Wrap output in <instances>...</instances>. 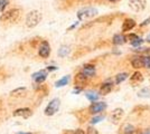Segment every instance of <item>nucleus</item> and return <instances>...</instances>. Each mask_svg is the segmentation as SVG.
Segmentation results:
<instances>
[{
	"mask_svg": "<svg viewBox=\"0 0 150 134\" xmlns=\"http://www.w3.org/2000/svg\"><path fill=\"white\" fill-rule=\"evenodd\" d=\"M26 93H27V89L25 87H19V88H16L11 91V93H10V96L11 97H24L26 95Z\"/></svg>",
	"mask_w": 150,
	"mask_h": 134,
	"instance_id": "nucleus-16",
	"label": "nucleus"
},
{
	"mask_svg": "<svg viewBox=\"0 0 150 134\" xmlns=\"http://www.w3.org/2000/svg\"><path fill=\"white\" fill-rule=\"evenodd\" d=\"M146 6H147V1L146 0H129V7L134 13L144 11Z\"/></svg>",
	"mask_w": 150,
	"mask_h": 134,
	"instance_id": "nucleus-5",
	"label": "nucleus"
},
{
	"mask_svg": "<svg viewBox=\"0 0 150 134\" xmlns=\"http://www.w3.org/2000/svg\"><path fill=\"white\" fill-rule=\"evenodd\" d=\"M112 41L114 45H123L127 41V39L122 34H117V35H114Z\"/></svg>",
	"mask_w": 150,
	"mask_h": 134,
	"instance_id": "nucleus-19",
	"label": "nucleus"
},
{
	"mask_svg": "<svg viewBox=\"0 0 150 134\" xmlns=\"http://www.w3.org/2000/svg\"><path fill=\"white\" fill-rule=\"evenodd\" d=\"M122 131L125 134H132L136 131V128L132 125V124H125L122 126Z\"/></svg>",
	"mask_w": 150,
	"mask_h": 134,
	"instance_id": "nucleus-23",
	"label": "nucleus"
},
{
	"mask_svg": "<svg viewBox=\"0 0 150 134\" xmlns=\"http://www.w3.org/2000/svg\"><path fill=\"white\" fill-rule=\"evenodd\" d=\"M59 106H61V101H59V98H54V100H52V101L48 103V105L46 106V109H45V111H44L45 115H47V116H53V115L58 111Z\"/></svg>",
	"mask_w": 150,
	"mask_h": 134,
	"instance_id": "nucleus-4",
	"label": "nucleus"
},
{
	"mask_svg": "<svg viewBox=\"0 0 150 134\" xmlns=\"http://www.w3.org/2000/svg\"><path fill=\"white\" fill-rule=\"evenodd\" d=\"M149 24H150V17L148 18V19L144 20V21H142V22L140 24V26H141V27H144V26H147V25H149Z\"/></svg>",
	"mask_w": 150,
	"mask_h": 134,
	"instance_id": "nucleus-30",
	"label": "nucleus"
},
{
	"mask_svg": "<svg viewBox=\"0 0 150 134\" xmlns=\"http://www.w3.org/2000/svg\"><path fill=\"white\" fill-rule=\"evenodd\" d=\"M142 62H144V67L146 68H150V56H142Z\"/></svg>",
	"mask_w": 150,
	"mask_h": 134,
	"instance_id": "nucleus-27",
	"label": "nucleus"
},
{
	"mask_svg": "<svg viewBox=\"0 0 150 134\" xmlns=\"http://www.w3.org/2000/svg\"><path fill=\"white\" fill-rule=\"evenodd\" d=\"M109 1H111V2H118L120 0H109Z\"/></svg>",
	"mask_w": 150,
	"mask_h": 134,
	"instance_id": "nucleus-36",
	"label": "nucleus"
},
{
	"mask_svg": "<svg viewBox=\"0 0 150 134\" xmlns=\"http://www.w3.org/2000/svg\"><path fill=\"white\" fill-rule=\"evenodd\" d=\"M81 73L85 77H92L95 75V67H94L93 65H84L81 70Z\"/></svg>",
	"mask_w": 150,
	"mask_h": 134,
	"instance_id": "nucleus-11",
	"label": "nucleus"
},
{
	"mask_svg": "<svg viewBox=\"0 0 150 134\" xmlns=\"http://www.w3.org/2000/svg\"><path fill=\"white\" fill-rule=\"evenodd\" d=\"M86 133H88V134H99V133H98V131H96L94 128H92V126H88Z\"/></svg>",
	"mask_w": 150,
	"mask_h": 134,
	"instance_id": "nucleus-29",
	"label": "nucleus"
},
{
	"mask_svg": "<svg viewBox=\"0 0 150 134\" xmlns=\"http://www.w3.org/2000/svg\"><path fill=\"white\" fill-rule=\"evenodd\" d=\"M85 96H86V98H88V101H91V102L98 101L99 97H100V95H99L96 92H94V91H88V92H86V93H85Z\"/></svg>",
	"mask_w": 150,
	"mask_h": 134,
	"instance_id": "nucleus-20",
	"label": "nucleus"
},
{
	"mask_svg": "<svg viewBox=\"0 0 150 134\" xmlns=\"http://www.w3.org/2000/svg\"><path fill=\"white\" fill-rule=\"evenodd\" d=\"M112 89H113V83L111 82V81H106V82H104V83L101 85L100 94H102V95H106V94H109Z\"/></svg>",
	"mask_w": 150,
	"mask_h": 134,
	"instance_id": "nucleus-12",
	"label": "nucleus"
},
{
	"mask_svg": "<svg viewBox=\"0 0 150 134\" xmlns=\"http://www.w3.org/2000/svg\"><path fill=\"white\" fill-rule=\"evenodd\" d=\"M144 81V76L140 72H136L131 77H130V82L132 84H139Z\"/></svg>",
	"mask_w": 150,
	"mask_h": 134,
	"instance_id": "nucleus-18",
	"label": "nucleus"
},
{
	"mask_svg": "<svg viewBox=\"0 0 150 134\" xmlns=\"http://www.w3.org/2000/svg\"><path fill=\"white\" fill-rule=\"evenodd\" d=\"M138 96H140V97H149L150 96V87L142 88L139 93H138Z\"/></svg>",
	"mask_w": 150,
	"mask_h": 134,
	"instance_id": "nucleus-25",
	"label": "nucleus"
},
{
	"mask_svg": "<svg viewBox=\"0 0 150 134\" xmlns=\"http://www.w3.org/2000/svg\"><path fill=\"white\" fill-rule=\"evenodd\" d=\"M17 134H33V133H30V132H18Z\"/></svg>",
	"mask_w": 150,
	"mask_h": 134,
	"instance_id": "nucleus-33",
	"label": "nucleus"
},
{
	"mask_svg": "<svg viewBox=\"0 0 150 134\" xmlns=\"http://www.w3.org/2000/svg\"><path fill=\"white\" fill-rule=\"evenodd\" d=\"M123 115H125L123 109H115L112 113H111V115H110V120H111V122H112L113 124H118V123L121 121V119L123 117Z\"/></svg>",
	"mask_w": 150,
	"mask_h": 134,
	"instance_id": "nucleus-9",
	"label": "nucleus"
},
{
	"mask_svg": "<svg viewBox=\"0 0 150 134\" xmlns=\"http://www.w3.org/2000/svg\"><path fill=\"white\" fill-rule=\"evenodd\" d=\"M69 79H71L69 75L64 76L63 78H61L59 81H57L56 83H55V86H56V87H63V86H65V85H67V84H69Z\"/></svg>",
	"mask_w": 150,
	"mask_h": 134,
	"instance_id": "nucleus-22",
	"label": "nucleus"
},
{
	"mask_svg": "<svg viewBox=\"0 0 150 134\" xmlns=\"http://www.w3.org/2000/svg\"><path fill=\"white\" fill-rule=\"evenodd\" d=\"M42 20V13L38 10H31L30 13H27L26 17V26L29 28H34Z\"/></svg>",
	"mask_w": 150,
	"mask_h": 134,
	"instance_id": "nucleus-2",
	"label": "nucleus"
},
{
	"mask_svg": "<svg viewBox=\"0 0 150 134\" xmlns=\"http://www.w3.org/2000/svg\"><path fill=\"white\" fill-rule=\"evenodd\" d=\"M57 67L55 66H50V67H47V72H50V70H56Z\"/></svg>",
	"mask_w": 150,
	"mask_h": 134,
	"instance_id": "nucleus-32",
	"label": "nucleus"
},
{
	"mask_svg": "<svg viewBox=\"0 0 150 134\" xmlns=\"http://www.w3.org/2000/svg\"><path fill=\"white\" fill-rule=\"evenodd\" d=\"M20 15H21V13H20V10L13 8V9H10L9 11H6V13H2L1 17H0V20H1L2 22L13 24V22H16L17 20H19Z\"/></svg>",
	"mask_w": 150,
	"mask_h": 134,
	"instance_id": "nucleus-1",
	"label": "nucleus"
},
{
	"mask_svg": "<svg viewBox=\"0 0 150 134\" xmlns=\"http://www.w3.org/2000/svg\"><path fill=\"white\" fill-rule=\"evenodd\" d=\"M47 78V70H39L37 73L33 74V79L36 82L37 84H40L45 82V79Z\"/></svg>",
	"mask_w": 150,
	"mask_h": 134,
	"instance_id": "nucleus-10",
	"label": "nucleus"
},
{
	"mask_svg": "<svg viewBox=\"0 0 150 134\" xmlns=\"http://www.w3.org/2000/svg\"><path fill=\"white\" fill-rule=\"evenodd\" d=\"M73 134H85V132L82 128H77V130H74V133Z\"/></svg>",
	"mask_w": 150,
	"mask_h": 134,
	"instance_id": "nucleus-31",
	"label": "nucleus"
},
{
	"mask_svg": "<svg viewBox=\"0 0 150 134\" xmlns=\"http://www.w3.org/2000/svg\"><path fill=\"white\" fill-rule=\"evenodd\" d=\"M69 51H71V49H69V46H61L59 49H58V56L59 57H66L69 54Z\"/></svg>",
	"mask_w": 150,
	"mask_h": 134,
	"instance_id": "nucleus-21",
	"label": "nucleus"
},
{
	"mask_svg": "<svg viewBox=\"0 0 150 134\" xmlns=\"http://www.w3.org/2000/svg\"><path fill=\"white\" fill-rule=\"evenodd\" d=\"M131 65L133 68L139 69V68H142L144 67V62H142V57L141 56H136V57L132 58Z\"/></svg>",
	"mask_w": 150,
	"mask_h": 134,
	"instance_id": "nucleus-15",
	"label": "nucleus"
},
{
	"mask_svg": "<svg viewBox=\"0 0 150 134\" xmlns=\"http://www.w3.org/2000/svg\"><path fill=\"white\" fill-rule=\"evenodd\" d=\"M103 120V116H96V117H93L92 120H91V123L92 124H96V123H99L100 121Z\"/></svg>",
	"mask_w": 150,
	"mask_h": 134,
	"instance_id": "nucleus-28",
	"label": "nucleus"
},
{
	"mask_svg": "<svg viewBox=\"0 0 150 134\" xmlns=\"http://www.w3.org/2000/svg\"><path fill=\"white\" fill-rule=\"evenodd\" d=\"M128 77H129V74H128V73H120V74H118V75L115 76V83L117 84L122 83V82L125 81Z\"/></svg>",
	"mask_w": 150,
	"mask_h": 134,
	"instance_id": "nucleus-24",
	"label": "nucleus"
},
{
	"mask_svg": "<svg viewBox=\"0 0 150 134\" xmlns=\"http://www.w3.org/2000/svg\"><path fill=\"white\" fill-rule=\"evenodd\" d=\"M9 5V0H0V13H4Z\"/></svg>",
	"mask_w": 150,
	"mask_h": 134,
	"instance_id": "nucleus-26",
	"label": "nucleus"
},
{
	"mask_svg": "<svg viewBox=\"0 0 150 134\" xmlns=\"http://www.w3.org/2000/svg\"><path fill=\"white\" fill-rule=\"evenodd\" d=\"M144 134H150V128H148V130H146L144 132Z\"/></svg>",
	"mask_w": 150,
	"mask_h": 134,
	"instance_id": "nucleus-34",
	"label": "nucleus"
},
{
	"mask_svg": "<svg viewBox=\"0 0 150 134\" xmlns=\"http://www.w3.org/2000/svg\"><path fill=\"white\" fill-rule=\"evenodd\" d=\"M98 15V10L93 8V7H86V8H83L81 9L79 13H77V18L80 20H86L90 18H93Z\"/></svg>",
	"mask_w": 150,
	"mask_h": 134,
	"instance_id": "nucleus-3",
	"label": "nucleus"
},
{
	"mask_svg": "<svg viewBox=\"0 0 150 134\" xmlns=\"http://www.w3.org/2000/svg\"><path fill=\"white\" fill-rule=\"evenodd\" d=\"M134 26H136V21L133 19H131V18H128L122 24V32H130L132 28H134Z\"/></svg>",
	"mask_w": 150,
	"mask_h": 134,
	"instance_id": "nucleus-14",
	"label": "nucleus"
},
{
	"mask_svg": "<svg viewBox=\"0 0 150 134\" xmlns=\"http://www.w3.org/2000/svg\"><path fill=\"white\" fill-rule=\"evenodd\" d=\"M13 116H18V117H24V119H28L33 115V111L28 107H23V109H18L16 111H13Z\"/></svg>",
	"mask_w": 150,
	"mask_h": 134,
	"instance_id": "nucleus-8",
	"label": "nucleus"
},
{
	"mask_svg": "<svg viewBox=\"0 0 150 134\" xmlns=\"http://www.w3.org/2000/svg\"><path fill=\"white\" fill-rule=\"evenodd\" d=\"M106 109V103L104 102H98L92 103V105L88 107V111L91 114H99L101 112H103Z\"/></svg>",
	"mask_w": 150,
	"mask_h": 134,
	"instance_id": "nucleus-6",
	"label": "nucleus"
},
{
	"mask_svg": "<svg viewBox=\"0 0 150 134\" xmlns=\"http://www.w3.org/2000/svg\"><path fill=\"white\" fill-rule=\"evenodd\" d=\"M86 78H88V77H85L82 73H79V74L75 76V85L79 86L80 88H82V86L86 83Z\"/></svg>",
	"mask_w": 150,
	"mask_h": 134,
	"instance_id": "nucleus-17",
	"label": "nucleus"
},
{
	"mask_svg": "<svg viewBox=\"0 0 150 134\" xmlns=\"http://www.w3.org/2000/svg\"><path fill=\"white\" fill-rule=\"evenodd\" d=\"M125 39H128L129 41H130V44L132 45V46H134V47H139L140 45L144 43V40L141 38H139L137 35H134V34H130V35H128L127 37H125Z\"/></svg>",
	"mask_w": 150,
	"mask_h": 134,
	"instance_id": "nucleus-13",
	"label": "nucleus"
},
{
	"mask_svg": "<svg viewBox=\"0 0 150 134\" xmlns=\"http://www.w3.org/2000/svg\"><path fill=\"white\" fill-rule=\"evenodd\" d=\"M147 41H149V43H150V34L147 36Z\"/></svg>",
	"mask_w": 150,
	"mask_h": 134,
	"instance_id": "nucleus-35",
	"label": "nucleus"
},
{
	"mask_svg": "<svg viewBox=\"0 0 150 134\" xmlns=\"http://www.w3.org/2000/svg\"><path fill=\"white\" fill-rule=\"evenodd\" d=\"M50 54V46L47 41H42V44L39 45L38 48V55L42 58H47Z\"/></svg>",
	"mask_w": 150,
	"mask_h": 134,
	"instance_id": "nucleus-7",
	"label": "nucleus"
}]
</instances>
